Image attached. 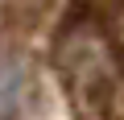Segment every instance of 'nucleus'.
<instances>
[{"label":"nucleus","instance_id":"f257e3e1","mask_svg":"<svg viewBox=\"0 0 124 120\" xmlns=\"http://www.w3.org/2000/svg\"><path fill=\"white\" fill-rule=\"evenodd\" d=\"M58 71L66 75L79 120H116L124 108V79L95 25L70 21L58 37Z\"/></svg>","mask_w":124,"mask_h":120},{"label":"nucleus","instance_id":"f03ea898","mask_svg":"<svg viewBox=\"0 0 124 120\" xmlns=\"http://www.w3.org/2000/svg\"><path fill=\"white\" fill-rule=\"evenodd\" d=\"M17 116V79L4 75L0 79V120H13Z\"/></svg>","mask_w":124,"mask_h":120}]
</instances>
